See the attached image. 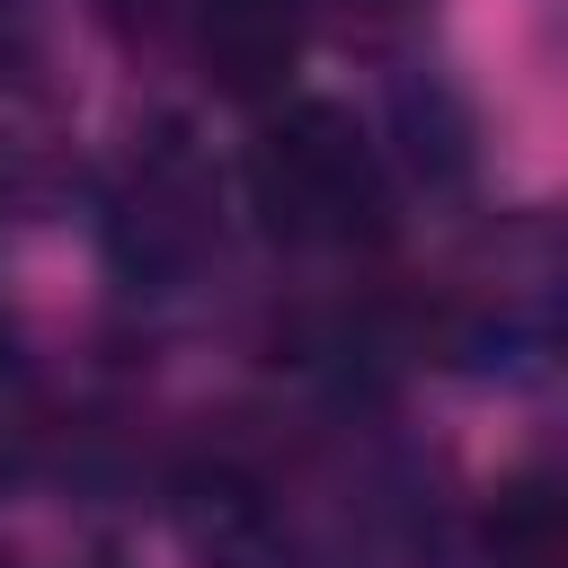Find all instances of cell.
Returning <instances> with one entry per match:
<instances>
[{
	"label": "cell",
	"instance_id": "obj_1",
	"mask_svg": "<svg viewBox=\"0 0 568 568\" xmlns=\"http://www.w3.org/2000/svg\"><path fill=\"white\" fill-rule=\"evenodd\" d=\"M240 204L257 231L293 257H373L399 222V178L373 142V124L337 98H275L257 106V133L240 151Z\"/></svg>",
	"mask_w": 568,
	"mask_h": 568
},
{
	"label": "cell",
	"instance_id": "obj_2",
	"mask_svg": "<svg viewBox=\"0 0 568 568\" xmlns=\"http://www.w3.org/2000/svg\"><path fill=\"white\" fill-rule=\"evenodd\" d=\"M98 248L133 302H178L213 284L231 248V178L186 115H142L124 133L98 186Z\"/></svg>",
	"mask_w": 568,
	"mask_h": 568
},
{
	"label": "cell",
	"instance_id": "obj_3",
	"mask_svg": "<svg viewBox=\"0 0 568 568\" xmlns=\"http://www.w3.org/2000/svg\"><path fill=\"white\" fill-rule=\"evenodd\" d=\"M435 355L462 364V373H541L550 346H559V248H550V222L524 213L506 222L462 275L453 293L435 302L426 320Z\"/></svg>",
	"mask_w": 568,
	"mask_h": 568
},
{
	"label": "cell",
	"instance_id": "obj_4",
	"mask_svg": "<svg viewBox=\"0 0 568 568\" xmlns=\"http://www.w3.org/2000/svg\"><path fill=\"white\" fill-rule=\"evenodd\" d=\"M302 44L311 0H195L178 27V62L231 106H275L302 71Z\"/></svg>",
	"mask_w": 568,
	"mask_h": 568
},
{
	"label": "cell",
	"instance_id": "obj_5",
	"mask_svg": "<svg viewBox=\"0 0 568 568\" xmlns=\"http://www.w3.org/2000/svg\"><path fill=\"white\" fill-rule=\"evenodd\" d=\"M390 133H399V142H382L390 178H417V186H435V195L470 178V106L453 98L444 71H408V80L390 89Z\"/></svg>",
	"mask_w": 568,
	"mask_h": 568
},
{
	"label": "cell",
	"instance_id": "obj_6",
	"mask_svg": "<svg viewBox=\"0 0 568 568\" xmlns=\"http://www.w3.org/2000/svg\"><path fill=\"white\" fill-rule=\"evenodd\" d=\"M479 559L488 568H559V497L541 470L506 479L488 497V524H479Z\"/></svg>",
	"mask_w": 568,
	"mask_h": 568
},
{
	"label": "cell",
	"instance_id": "obj_7",
	"mask_svg": "<svg viewBox=\"0 0 568 568\" xmlns=\"http://www.w3.org/2000/svg\"><path fill=\"white\" fill-rule=\"evenodd\" d=\"M98 9H106V27H115L124 44H142V53H178V27H186L195 0H98Z\"/></svg>",
	"mask_w": 568,
	"mask_h": 568
}]
</instances>
